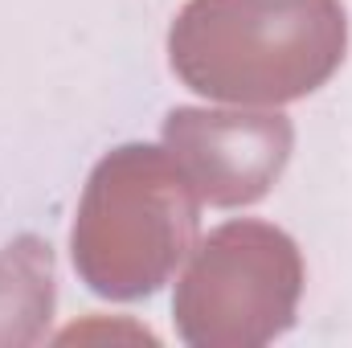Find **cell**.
<instances>
[{"label": "cell", "instance_id": "cell-5", "mask_svg": "<svg viewBox=\"0 0 352 348\" xmlns=\"http://www.w3.org/2000/svg\"><path fill=\"white\" fill-rule=\"evenodd\" d=\"M54 312V254L25 234L0 250V345H29Z\"/></svg>", "mask_w": 352, "mask_h": 348}, {"label": "cell", "instance_id": "cell-4", "mask_svg": "<svg viewBox=\"0 0 352 348\" xmlns=\"http://www.w3.org/2000/svg\"><path fill=\"white\" fill-rule=\"evenodd\" d=\"M164 148L201 201L242 209L263 201L295 152V123L278 111L176 107L164 119Z\"/></svg>", "mask_w": 352, "mask_h": 348}, {"label": "cell", "instance_id": "cell-3", "mask_svg": "<svg viewBox=\"0 0 352 348\" xmlns=\"http://www.w3.org/2000/svg\"><path fill=\"white\" fill-rule=\"evenodd\" d=\"M303 254L270 221H226L176 283L173 320L188 348H263L278 340L299 312Z\"/></svg>", "mask_w": 352, "mask_h": 348}, {"label": "cell", "instance_id": "cell-2", "mask_svg": "<svg viewBox=\"0 0 352 348\" xmlns=\"http://www.w3.org/2000/svg\"><path fill=\"white\" fill-rule=\"evenodd\" d=\"M201 193L164 144H119L94 168L70 230L74 270L94 295H156L192 254Z\"/></svg>", "mask_w": 352, "mask_h": 348}, {"label": "cell", "instance_id": "cell-1", "mask_svg": "<svg viewBox=\"0 0 352 348\" xmlns=\"http://www.w3.org/2000/svg\"><path fill=\"white\" fill-rule=\"evenodd\" d=\"M349 50L340 0H188L168 62L188 90L234 107H283L324 87Z\"/></svg>", "mask_w": 352, "mask_h": 348}]
</instances>
